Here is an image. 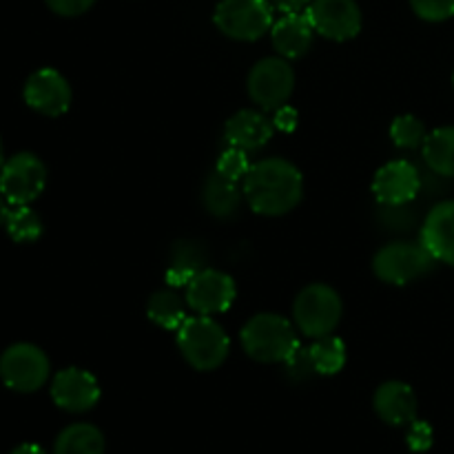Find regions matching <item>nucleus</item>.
<instances>
[{"mask_svg": "<svg viewBox=\"0 0 454 454\" xmlns=\"http://www.w3.org/2000/svg\"><path fill=\"white\" fill-rule=\"evenodd\" d=\"M313 38L315 29L306 13H286L270 27V43H273L275 51L286 60H297V58L306 56L309 49L313 47Z\"/></svg>", "mask_w": 454, "mask_h": 454, "instance_id": "nucleus-17", "label": "nucleus"}, {"mask_svg": "<svg viewBox=\"0 0 454 454\" xmlns=\"http://www.w3.org/2000/svg\"><path fill=\"white\" fill-rule=\"evenodd\" d=\"M22 96L29 109L35 114L47 115V118H60L69 111L71 106V84L65 75L51 67H43V69L34 71L27 78Z\"/></svg>", "mask_w": 454, "mask_h": 454, "instance_id": "nucleus-12", "label": "nucleus"}, {"mask_svg": "<svg viewBox=\"0 0 454 454\" xmlns=\"http://www.w3.org/2000/svg\"><path fill=\"white\" fill-rule=\"evenodd\" d=\"M244 200L253 213L279 217L300 207L304 198V176L286 158L257 160L242 180Z\"/></svg>", "mask_w": 454, "mask_h": 454, "instance_id": "nucleus-1", "label": "nucleus"}, {"mask_svg": "<svg viewBox=\"0 0 454 454\" xmlns=\"http://www.w3.org/2000/svg\"><path fill=\"white\" fill-rule=\"evenodd\" d=\"M434 264L437 260L424 244L397 239V242L384 244L375 253L372 273L390 286H406V284L426 278L434 269Z\"/></svg>", "mask_w": 454, "mask_h": 454, "instance_id": "nucleus-5", "label": "nucleus"}, {"mask_svg": "<svg viewBox=\"0 0 454 454\" xmlns=\"http://www.w3.org/2000/svg\"><path fill=\"white\" fill-rule=\"evenodd\" d=\"M47 186V167L38 155L22 151L4 160L0 168V193L9 207L31 204L43 195Z\"/></svg>", "mask_w": 454, "mask_h": 454, "instance_id": "nucleus-9", "label": "nucleus"}, {"mask_svg": "<svg viewBox=\"0 0 454 454\" xmlns=\"http://www.w3.org/2000/svg\"><path fill=\"white\" fill-rule=\"evenodd\" d=\"M51 372V364L43 348L34 344H13L0 355V377L16 393H35L43 388Z\"/></svg>", "mask_w": 454, "mask_h": 454, "instance_id": "nucleus-8", "label": "nucleus"}, {"mask_svg": "<svg viewBox=\"0 0 454 454\" xmlns=\"http://www.w3.org/2000/svg\"><path fill=\"white\" fill-rule=\"evenodd\" d=\"M411 7L426 22H443L454 16V0H411Z\"/></svg>", "mask_w": 454, "mask_h": 454, "instance_id": "nucleus-28", "label": "nucleus"}, {"mask_svg": "<svg viewBox=\"0 0 454 454\" xmlns=\"http://www.w3.org/2000/svg\"><path fill=\"white\" fill-rule=\"evenodd\" d=\"M4 229H7L9 238H12L13 242L31 244L35 242V239H40L44 226L38 213H35L29 204H18V207H9Z\"/></svg>", "mask_w": 454, "mask_h": 454, "instance_id": "nucleus-25", "label": "nucleus"}, {"mask_svg": "<svg viewBox=\"0 0 454 454\" xmlns=\"http://www.w3.org/2000/svg\"><path fill=\"white\" fill-rule=\"evenodd\" d=\"M421 244L442 264L454 269V200H446L430 208L421 226Z\"/></svg>", "mask_w": 454, "mask_h": 454, "instance_id": "nucleus-16", "label": "nucleus"}, {"mask_svg": "<svg viewBox=\"0 0 454 454\" xmlns=\"http://www.w3.org/2000/svg\"><path fill=\"white\" fill-rule=\"evenodd\" d=\"M4 164V151H3V142H0V168H3Z\"/></svg>", "mask_w": 454, "mask_h": 454, "instance_id": "nucleus-36", "label": "nucleus"}, {"mask_svg": "<svg viewBox=\"0 0 454 454\" xmlns=\"http://www.w3.org/2000/svg\"><path fill=\"white\" fill-rule=\"evenodd\" d=\"M421 191V173L408 160H390L372 177V195L381 207L411 204Z\"/></svg>", "mask_w": 454, "mask_h": 454, "instance_id": "nucleus-13", "label": "nucleus"}, {"mask_svg": "<svg viewBox=\"0 0 454 454\" xmlns=\"http://www.w3.org/2000/svg\"><path fill=\"white\" fill-rule=\"evenodd\" d=\"M213 22L226 38L255 43L273 27L275 7L270 0H220Z\"/></svg>", "mask_w": 454, "mask_h": 454, "instance_id": "nucleus-6", "label": "nucleus"}, {"mask_svg": "<svg viewBox=\"0 0 454 454\" xmlns=\"http://www.w3.org/2000/svg\"><path fill=\"white\" fill-rule=\"evenodd\" d=\"M315 34L335 43H346L359 35L364 25L357 0H313L306 9Z\"/></svg>", "mask_w": 454, "mask_h": 454, "instance_id": "nucleus-11", "label": "nucleus"}, {"mask_svg": "<svg viewBox=\"0 0 454 454\" xmlns=\"http://www.w3.org/2000/svg\"><path fill=\"white\" fill-rule=\"evenodd\" d=\"M452 84H454V75H452Z\"/></svg>", "mask_w": 454, "mask_h": 454, "instance_id": "nucleus-37", "label": "nucleus"}, {"mask_svg": "<svg viewBox=\"0 0 454 454\" xmlns=\"http://www.w3.org/2000/svg\"><path fill=\"white\" fill-rule=\"evenodd\" d=\"M251 160H248V151L238 149V146H229L220 153L215 162V173H220L222 177L233 182H242L247 177V173L251 171Z\"/></svg>", "mask_w": 454, "mask_h": 454, "instance_id": "nucleus-27", "label": "nucleus"}, {"mask_svg": "<svg viewBox=\"0 0 454 454\" xmlns=\"http://www.w3.org/2000/svg\"><path fill=\"white\" fill-rule=\"evenodd\" d=\"M247 91L262 111H275L284 106L295 91V71L291 62L282 56L262 58L248 71Z\"/></svg>", "mask_w": 454, "mask_h": 454, "instance_id": "nucleus-7", "label": "nucleus"}, {"mask_svg": "<svg viewBox=\"0 0 454 454\" xmlns=\"http://www.w3.org/2000/svg\"><path fill=\"white\" fill-rule=\"evenodd\" d=\"M275 136L273 118H266V111L242 109L226 120L224 140L229 146H238L242 151L264 149Z\"/></svg>", "mask_w": 454, "mask_h": 454, "instance_id": "nucleus-15", "label": "nucleus"}, {"mask_svg": "<svg viewBox=\"0 0 454 454\" xmlns=\"http://www.w3.org/2000/svg\"><path fill=\"white\" fill-rule=\"evenodd\" d=\"M7 204L9 202L3 198V193H0V226H4V220H7V211H9Z\"/></svg>", "mask_w": 454, "mask_h": 454, "instance_id": "nucleus-35", "label": "nucleus"}, {"mask_svg": "<svg viewBox=\"0 0 454 454\" xmlns=\"http://www.w3.org/2000/svg\"><path fill=\"white\" fill-rule=\"evenodd\" d=\"M51 399L67 412H87L100 402V384L84 368L69 366L51 380Z\"/></svg>", "mask_w": 454, "mask_h": 454, "instance_id": "nucleus-14", "label": "nucleus"}, {"mask_svg": "<svg viewBox=\"0 0 454 454\" xmlns=\"http://www.w3.org/2000/svg\"><path fill=\"white\" fill-rule=\"evenodd\" d=\"M186 300L177 295V288H164V291L153 293L146 301V317L155 324V326L164 328V331H173L184 324L186 315Z\"/></svg>", "mask_w": 454, "mask_h": 454, "instance_id": "nucleus-21", "label": "nucleus"}, {"mask_svg": "<svg viewBox=\"0 0 454 454\" xmlns=\"http://www.w3.org/2000/svg\"><path fill=\"white\" fill-rule=\"evenodd\" d=\"M180 355L200 372L217 371L229 359L231 340L224 328L208 315H191L176 331Z\"/></svg>", "mask_w": 454, "mask_h": 454, "instance_id": "nucleus-3", "label": "nucleus"}, {"mask_svg": "<svg viewBox=\"0 0 454 454\" xmlns=\"http://www.w3.org/2000/svg\"><path fill=\"white\" fill-rule=\"evenodd\" d=\"M310 359H313V366L317 375L331 377L341 372V368L346 366V359H348V353H346V344L341 337L337 335H326L315 340L313 344L309 346Z\"/></svg>", "mask_w": 454, "mask_h": 454, "instance_id": "nucleus-24", "label": "nucleus"}, {"mask_svg": "<svg viewBox=\"0 0 454 454\" xmlns=\"http://www.w3.org/2000/svg\"><path fill=\"white\" fill-rule=\"evenodd\" d=\"M208 251L198 239H177L168 253L167 284L171 288H186V284L207 269Z\"/></svg>", "mask_w": 454, "mask_h": 454, "instance_id": "nucleus-19", "label": "nucleus"}, {"mask_svg": "<svg viewBox=\"0 0 454 454\" xmlns=\"http://www.w3.org/2000/svg\"><path fill=\"white\" fill-rule=\"evenodd\" d=\"M53 454H105V434L91 424H74L58 434Z\"/></svg>", "mask_w": 454, "mask_h": 454, "instance_id": "nucleus-23", "label": "nucleus"}, {"mask_svg": "<svg viewBox=\"0 0 454 454\" xmlns=\"http://www.w3.org/2000/svg\"><path fill=\"white\" fill-rule=\"evenodd\" d=\"M53 13L62 18H75L87 13L96 4V0H44Z\"/></svg>", "mask_w": 454, "mask_h": 454, "instance_id": "nucleus-31", "label": "nucleus"}, {"mask_svg": "<svg viewBox=\"0 0 454 454\" xmlns=\"http://www.w3.org/2000/svg\"><path fill=\"white\" fill-rule=\"evenodd\" d=\"M284 371H286V375L291 377L295 384H301V381H309L310 377L317 375L315 372V366H313V359H310V350L304 348V346H297L295 353L291 355V357L284 362Z\"/></svg>", "mask_w": 454, "mask_h": 454, "instance_id": "nucleus-29", "label": "nucleus"}, {"mask_svg": "<svg viewBox=\"0 0 454 454\" xmlns=\"http://www.w3.org/2000/svg\"><path fill=\"white\" fill-rule=\"evenodd\" d=\"M426 167L442 177H454V127H439L426 136L421 146Z\"/></svg>", "mask_w": 454, "mask_h": 454, "instance_id": "nucleus-22", "label": "nucleus"}, {"mask_svg": "<svg viewBox=\"0 0 454 454\" xmlns=\"http://www.w3.org/2000/svg\"><path fill=\"white\" fill-rule=\"evenodd\" d=\"M377 417L388 426H408L417 419V395L403 381H386L372 397Z\"/></svg>", "mask_w": 454, "mask_h": 454, "instance_id": "nucleus-18", "label": "nucleus"}, {"mask_svg": "<svg viewBox=\"0 0 454 454\" xmlns=\"http://www.w3.org/2000/svg\"><path fill=\"white\" fill-rule=\"evenodd\" d=\"M270 3H273L275 12L286 16V13H306L313 0H270Z\"/></svg>", "mask_w": 454, "mask_h": 454, "instance_id": "nucleus-33", "label": "nucleus"}, {"mask_svg": "<svg viewBox=\"0 0 454 454\" xmlns=\"http://www.w3.org/2000/svg\"><path fill=\"white\" fill-rule=\"evenodd\" d=\"M406 442H408V446H411L412 452L430 450V446H433V442H434L433 426H430L428 421L415 419L412 424H408Z\"/></svg>", "mask_w": 454, "mask_h": 454, "instance_id": "nucleus-30", "label": "nucleus"}, {"mask_svg": "<svg viewBox=\"0 0 454 454\" xmlns=\"http://www.w3.org/2000/svg\"><path fill=\"white\" fill-rule=\"evenodd\" d=\"M12 454H47V452H44L40 446H35V443H22V446H18Z\"/></svg>", "mask_w": 454, "mask_h": 454, "instance_id": "nucleus-34", "label": "nucleus"}, {"mask_svg": "<svg viewBox=\"0 0 454 454\" xmlns=\"http://www.w3.org/2000/svg\"><path fill=\"white\" fill-rule=\"evenodd\" d=\"M242 348L253 362L284 364L300 346L297 326L278 313H257L239 331Z\"/></svg>", "mask_w": 454, "mask_h": 454, "instance_id": "nucleus-2", "label": "nucleus"}, {"mask_svg": "<svg viewBox=\"0 0 454 454\" xmlns=\"http://www.w3.org/2000/svg\"><path fill=\"white\" fill-rule=\"evenodd\" d=\"M344 315L340 293L328 284H309L301 288L293 304V322L301 335L319 340L335 333Z\"/></svg>", "mask_w": 454, "mask_h": 454, "instance_id": "nucleus-4", "label": "nucleus"}, {"mask_svg": "<svg viewBox=\"0 0 454 454\" xmlns=\"http://www.w3.org/2000/svg\"><path fill=\"white\" fill-rule=\"evenodd\" d=\"M242 198L244 191L239 186V182L226 180V177H222L215 171L211 176H207V180L202 184L204 208L213 217H217V220H229V217H233L239 211Z\"/></svg>", "mask_w": 454, "mask_h": 454, "instance_id": "nucleus-20", "label": "nucleus"}, {"mask_svg": "<svg viewBox=\"0 0 454 454\" xmlns=\"http://www.w3.org/2000/svg\"><path fill=\"white\" fill-rule=\"evenodd\" d=\"M186 304L198 315H220L226 313L235 304L238 297V286L229 273L217 269H204L186 284Z\"/></svg>", "mask_w": 454, "mask_h": 454, "instance_id": "nucleus-10", "label": "nucleus"}, {"mask_svg": "<svg viewBox=\"0 0 454 454\" xmlns=\"http://www.w3.org/2000/svg\"><path fill=\"white\" fill-rule=\"evenodd\" d=\"M426 136H428L426 124L412 114L397 115L393 120V124H390V140L395 142V146H399L403 151L421 149L426 142Z\"/></svg>", "mask_w": 454, "mask_h": 454, "instance_id": "nucleus-26", "label": "nucleus"}, {"mask_svg": "<svg viewBox=\"0 0 454 454\" xmlns=\"http://www.w3.org/2000/svg\"><path fill=\"white\" fill-rule=\"evenodd\" d=\"M273 124H275V131L293 133L297 127H300V114H297L295 106L284 105L279 106V109H275Z\"/></svg>", "mask_w": 454, "mask_h": 454, "instance_id": "nucleus-32", "label": "nucleus"}]
</instances>
